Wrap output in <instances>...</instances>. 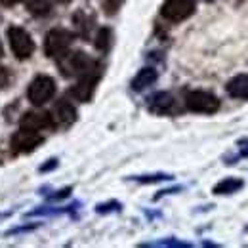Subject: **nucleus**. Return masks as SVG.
I'll return each instance as SVG.
<instances>
[{
    "label": "nucleus",
    "instance_id": "1",
    "mask_svg": "<svg viewBox=\"0 0 248 248\" xmlns=\"http://www.w3.org/2000/svg\"><path fill=\"white\" fill-rule=\"evenodd\" d=\"M95 60H92L88 54L84 52H67L63 54L62 58H58V67L65 77H80L84 75L86 71H90L93 65H95Z\"/></svg>",
    "mask_w": 248,
    "mask_h": 248
},
{
    "label": "nucleus",
    "instance_id": "2",
    "mask_svg": "<svg viewBox=\"0 0 248 248\" xmlns=\"http://www.w3.org/2000/svg\"><path fill=\"white\" fill-rule=\"evenodd\" d=\"M101 73H103V65L97 62L90 71H86L84 75L78 77V82L71 88V95L77 97L82 103H88L93 97V92L97 88V82L101 78Z\"/></svg>",
    "mask_w": 248,
    "mask_h": 248
},
{
    "label": "nucleus",
    "instance_id": "3",
    "mask_svg": "<svg viewBox=\"0 0 248 248\" xmlns=\"http://www.w3.org/2000/svg\"><path fill=\"white\" fill-rule=\"evenodd\" d=\"M75 40V34L67 29H52L46 34L44 40V52L48 58H62L63 54H67L71 50V44Z\"/></svg>",
    "mask_w": 248,
    "mask_h": 248
},
{
    "label": "nucleus",
    "instance_id": "4",
    "mask_svg": "<svg viewBox=\"0 0 248 248\" xmlns=\"http://www.w3.org/2000/svg\"><path fill=\"white\" fill-rule=\"evenodd\" d=\"M186 107L193 113L212 115L219 109V99L217 95L206 90H191L186 93Z\"/></svg>",
    "mask_w": 248,
    "mask_h": 248
},
{
    "label": "nucleus",
    "instance_id": "5",
    "mask_svg": "<svg viewBox=\"0 0 248 248\" xmlns=\"http://www.w3.org/2000/svg\"><path fill=\"white\" fill-rule=\"evenodd\" d=\"M195 0H164L160 6V16L170 23H182L195 14Z\"/></svg>",
    "mask_w": 248,
    "mask_h": 248
},
{
    "label": "nucleus",
    "instance_id": "6",
    "mask_svg": "<svg viewBox=\"0 0 248 248\" xmlns=\"http://www.w3.org/2000/svg\"><path fill=\"white\" fill-rule=\"evenodd\" d=\"M29 101L32 105H44L48 103L54 95H56V80L48 75H38L34 77L31 84H29Z\"/></svg>",
    "mask_w": 248,
    "mask_h": 248
},
{
    "label": "nucleus",
    "instance_id": "7",
    "mask_svg": "<svg viewBox=\"0 0 248 248\" xmlns=\"http://www.w3.org/2000/svg\"><path fill=\"white\" fill-rule=\"evenodd\" d=\"M8 38H10L12 52L16 54L17 60H27V58H31L32 52H34V40H32V36L25 31L23 27L12 25V27L8 29Z\"/></svg>",
    "mask_w": 248,
    "mask_h": 248
},
{
    "label": "nucleus",
    "instance_id": "8",
    "mask_svg": "<svg viewBox=\"0 0 248 248\" xmlns=\"http://www.w3.org/2000/svg\"><path fill=\"white\" fill-rule=\"evenodd\" d=\"M42 143V136L36 130H29V128H21L19 132L14 134L12 138V149L16 153H31L38 145Z\"/></svg>",
    "mask_w": 248,
    "mask_h": 248
},
{
    "label": "nucleus",
    "instance_id": "9",
    "mask_svg": "<svg viewBox=\"0 0 248 248\" xmlns=\"http://www.w3.org/2000/svg\"><path fill=\"white\" fill-rule=\"evenodd\" d=\"M149 111L155 115L176 113V99L170 92H156L149 97Z\"/></svg>",
    "mask_w": 248,
    "mask_h": 248
},
{
    "label": "nucleus",
    "instance_id": "10",
    "mask_svg": "<svg viewBox=\"0 0 248 248\" xmlns=\"http://www.w3.org/2000/svg\"><path fill=\"white\" fill-rule=\"evenodd\" d=\"M52 126H54L52 113H46V111H29L21 119V128H29V130H36V132H42Z\"/></svg>",
    "mask_w": 248,
    "mask_h": 248
},
{
    "label": "nucleus",
    "instance_id": "11",
    "mask_svg": "<svg viewBox=\"0 0 248 248\" xmlns=\"http://www.w3.org/2000/svg\"><path fill=\"white\" fill-rule=\"evenodd\" d=\"M52 119H54V124H63V126H69L77 121V109L71 101L67 99H60L52 111Z\"/></svg>",
    "mask_w": 248,
    "mask_h": 248
},
{
    "label": "nucleus",
    "instance_id": "12",
    "mask_svg": "<svg viewBox=\"0 0 248 248\" xmlns=\"http://www.w3.org/2000/svg\"><path fill=\"white\" fill-rule=\"evenodd\" d=\"M73 25L80 38H90V32L95 25V17H93V14L86 12V10H78L73 16Z\"/></svg>",
    "mask_w": 248,
    "mask_h": 248
},
{
    "label": "nucleus",
    "instance_id": "13",
    "mask_svg": "<svg viewBox=\"0 0 248 248\" xmlns=\"http://www.w3.org/2000/svg\"><path fill=\"white\" fill-rule=\"evenodd\" d=\"M225 92L229 93L231 97L235 99H248V73H241V75H235L233 78L227 80L225 84Z\"/></svg>",
    "mask_w": 248,
    "mask_h": 248
},
{
    "label": "nucleus",
    "instance_id": "14",
    "mask_svg": "<svg viewBox=\"0 0 248 248\" xmlns=\"http://www.w3.org/2000/svg\"><path fill=\"white\" fill-rule=\"evenodd\" d=\"M158 78V73H156L153 67H143L132 80V90L134 92H143L145 88L153 86Z\"/></svg>",
    "mask_w": 248,
    "mask_h": 248
},
{
    "label": "nucleus",
    "instance_id": "15",
    "mask_svg": "<svg viewBox=\"0 0 248 248\" xmlns=\"http://www.w3.org/2000/svg\"><path fill=\"white\" fill-rule=\"evenodd\" d=\"M245 187V182L241 178H223L221 182H217L212 193L214 195H233L237 191H241Z\"/></svg>",
    "mask_w": 248,
    "mask_h": 248
},
{
    "label": "nucleus",
    "instance_id": "16",
    "mask_svg": "<svg viewBox=\"0 0 248 248\" xmlns=\"http://www.w3.org/2000/svg\"><path fill=\"white\" fill-rule=\"evenodd\" d=\"M95 50L101 54H107L113 46V29L111 27H101L95 34Z\"/></svg>",
    "mask_w": 248,
    "mask_h": 248
},
{
    "label": "nucleus",
    "instance_id": "17",
    "mask_svg": "<svg viewBox=\"0 0 248 248\" xmlns=\"http://www.w3.org/2000/svg\"><path fill=\"white\" fill-rule=\"evenodd\" d=\"M27 10L31 12L32 16H48L52 10V0H25Z\"/></svg>",
    "mask_w": 248,
    "mask_h": 248
},
{
    "label": "nucleus",
    "instance_id": "18",
    "mask_svg": "<svg viewBox=\"0 0 248 248\" xmlns=\"http://www.w3.org/2000/svg\"><path fill=\"white\" fill-rule=\"evenodd\" d=\"M132 180L140 182V184H156V182H164V180H172L170 174H153V176H134Z\"/></svg>",
    "mask_w": 248,
    "mask_h": 248
},
{
    "label": "nucleus",
    "instance_id": "19",
    "mask_svg": "<svg viewBox=\"0 0 248 248\" xmlns=\"http://www.w3.org/2000/svg\"><path fill=\"white\" fill-rule=\"evenodd\" d=\"M123 4H124V0H105V2H103V8H105V12H107L109 16H115V14L121 10Z\"/></svg>",
    "mask_w": 248,
    "mask_h": 248
},
{
    "label": "nucleus",
    "instance_id": "20",
    "mask_svg": "<svg viewBox=\"0 0 248 248\" xmlns=\"http://www.w3.org/2000/svg\"><path fill=\"white\" fill-rule=\"evenodd\" d=\"M111 210H121V204L117 201H111L107 204H97V212L99 214H105V212H111Z\"/></svg>",
    "mask_w": 248,
    "mask_h": 248
},
{
    "label": "nucleus",
    "instance_id": "21",
    "mask_svg": "<svg viewBox=\"0 0 248 248\" xmlns=\"http://www.w3.org/2000/svg\"><path fill=\"white\" fill-rule=\"evenodd\" d=\"M239 145H241V153H239V156L247 158L248 156V140H241V141H239Z\"/></svg>",
    "mask_w": 248,
    "mask_h": 248
},
{
    "label": "nucleus",
    "instance_id": "22",
    "mask_svg": "<svg viewBox=\"0 0 248 248\" xmlns=\"http://www.w3.org/2000/svg\"><path fill=\"white\" fill-rule=\"evenodd\" d=\"M6 80H8V75H6V69H2V67H0V86H2V84H6Z\"/></svg>",
    "mask_w": 248,
    "mask_h": 248
},
{
    "label": "nucleus",
    "instance_id": "23",
    "mask_svg": "<svg viewBox=\"0 0 248 248\" xmlns=\"http://www.w3.org/2000/svg\"><path fill=\"white\" fill-rule=\"evenodd\" d=\"M17 2H21V0H0V4H4V6H14Z\"/></svg>",
    "mask_w": 248,
    "mask_h": 248
},
{
    "label": "nucleus",
    "instance_id": "24",
    "mask_svg": "<svg viewBox=\"0 0 248 248\" xmlns=\"http://www.w3.org/2000/svg\"><path fill=\"white\" fill-rule=\"evenodd\" d=\"M2 54H4V48H2V42H0V58H2Z\"/></svg>",
    "mask_w": 248,
    "mask_h": 248
},
{
    "label": "nucleus",
    "instance_id": "25",
    "mask_svg": "<svg viewBox=\"0 0 248 248\" xmlns=\"http://www.w3.org/2000/svg\"><path fill=\"white\" fill-rule=\"evenodd\" d=\"M58 2H62V4H67V2H71V0H58Z\"/></svg>",
    "mask_w": 248,
    "mask_h": 248
}]
</instances>
